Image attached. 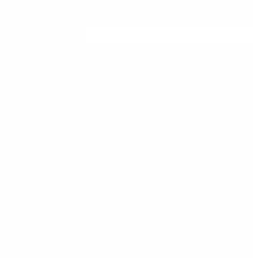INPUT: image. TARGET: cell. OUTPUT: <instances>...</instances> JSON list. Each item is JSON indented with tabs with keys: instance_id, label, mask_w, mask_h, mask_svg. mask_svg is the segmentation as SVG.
Here are the masks:
<instances>
[]
</instances>
